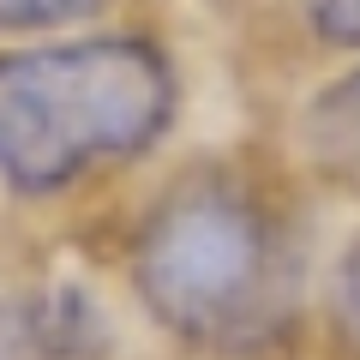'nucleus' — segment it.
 Listing matches in <instances>:
<instances>
[{"label": "nucleus", "instance_id": "423d86ee", "mask_svg": "<svg viewBox=\"0 0 360 360\" xmlns=\"http://www.w3.org/2000/svg\"><path fill=\"white\" fill-rule=\"evenodd\" d=\"M312 25L330 42H360V0H312Z\"/></svg>", "mask_w": 360, "mask_h": 360}, {"label": "nucleus", "instance_id": "20e7f679", "mask_svg": "<svg viewBox=\"0 0 360 360\" xmlns=\"http://www.w3.org/2000/svg\"><path fill=\"white\" fill-rule=\"evenodd\" d=\"M96 0H0V30H37V25H60V18L90 13Z\"/></svg>", "mask_w": 360, "mask_h": 360}, {"label": "nucleus", "instance_id": "7ed1b4c3", "mask_svg": "<svg viewBox=\"0 0 360 360\" xmlns=\"http://www.w3.org/2000/svg\"><path fill=\"white\" fill-rule=\"evenodd\" d=\"M307 150L336 186L360 193V72H348L307 108Z\"/></svg>", "mask_w": 360, "mask_h": 360}, {"label": "nucleus", "instance_id": "f257e3e1", "mask_svg": "<svg viewBox=\"0 0 360 360\" xmlns=\"http://www.w3.org/2000/svg\"><path fill=\"white\" fill-rule=\"evenodd\" d=\"M174 120V72L150 42H49L0 54V180L60 193L150 150Z\"/></svg>", "mask_w": 360, "mask_h": 360}, {"label": "nucleus", "instance_id": "39448f33", "mask_svg": "<svg viewBox=\"0 0 360 360\" xmlns=\"http://www.w3.org/2000/svg\"><path fill=\"white\" fill-rule=\"evenodd\" d=\"M336 319H342V330H348V342L360 348V240L348 246V258H342V270H336Z\"/></svg>", "mask_w": 360, "mask_h": 360}, {"label": "nucleus", "instance_id": "f03ea898", "mask_svg": "<svg viewBox=\"0 0 360 360\" xmlns=\"http://www.w3.org/2000/svg\"><path fill=\"white\" fill-rule=\"evenodd\" d=\"M139 295L193 348H264L295 300L283 229L246 186L198 174L150 210L139 234Z\"/></svg>", "mask_w": 360, "mask_h": 360}]
</instances>
